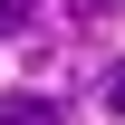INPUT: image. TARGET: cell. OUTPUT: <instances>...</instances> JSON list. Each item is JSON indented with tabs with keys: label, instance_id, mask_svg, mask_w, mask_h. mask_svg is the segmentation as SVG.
<instances>
[{
	"label": "cell",
	"instance_id": "cell-3",
	"mask_svg": "<svg viewBox=\"0 0 125 125\" xmlns=\"http://www.w3.org/2000/svg\"><path fill=\"white\" fill-rule=\"evenodd\" d=\"M29 19H39V0H0V39H19Z\"/></svg>",
	"mask_w": 125,
	"mask_h": 125
},
{
	"label": "cell",
	"instance_id": "cell-1",
	"mask_svg": "<svg viewBox=\"0 0 125 125\" xmlns=\"http://www.w3.org/2000/svg\"><path fill=\"white\" fill-rule=\"evenodd\" d=\"M0 125H67V106H58V96H29V87H19V96H0Z\"/></svg>",
	"mask_w": 125,
	"mask_h": 125
},
{
	"label": "cell",
	"instance_id": "cell-2",
	"mask_svg": "<svg viewBox=\"0 0 125 125\" xmlns=\"http://www.w3.org/2000/svg\"><path fill=\"white\" fill-rule=\"evenodd\" d=\"M67 19L77 29H106V19H125V0H67Z\"/></svg>",
	"mask_w": 125,
	"mask_h": 125
},
{
	"label": "cell",
	"instance_id": "cell-4",
	"mask_svg": "<svg viewBox=\"0 0 125 125\" xmlns=\"http://www.w3.org/2000/svg\"><path fill=\"white\" fill-rule=\"evenodd\" d=\"M96 96H106V106H115V115H125V58H115V67H106V77H96Z\"/></svg>",
	"mask_w": 125,
	"mask_h": 125
}]
</instances>
